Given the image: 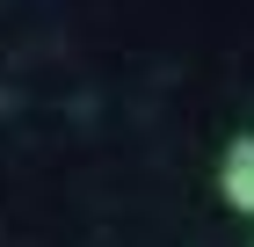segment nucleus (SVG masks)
<instances>
[{
  "label": "nucleus",
  "mask_w": 254,
  "mask_h": 247,
  "mask_svg": "<svg viewBox=\"0 0 254 247\" xmlns=\"http://www.w3.org/2000/svg\"><path fill=\"white\" fill-rule=\"evenodd\" d=\"M218 196H225V211L254 218V131L225 138V153H218Z\"/></svg>",
  "instance_id": "obj_1"
}]
</instances>
